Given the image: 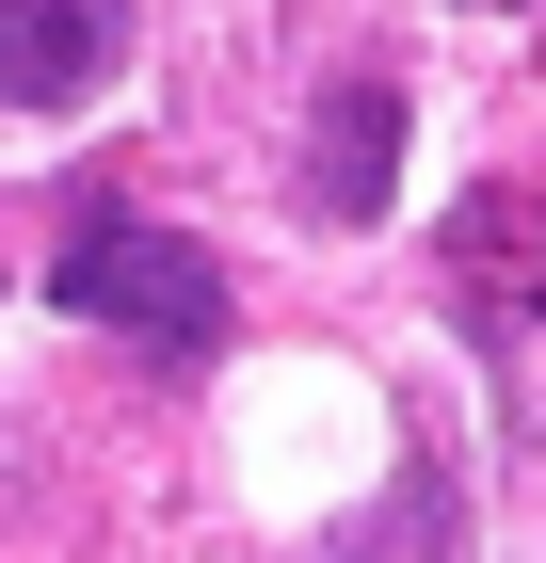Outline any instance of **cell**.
<instances>
[{"label":"cell","instance_id":"cell-1","mask_svg":"<svg viewBox=\"0 0 546 563\" xmlns=\"http://www.w3.org/2000/svg\"><path fill=\"white\" fill-rule=\"evenodd\" d=\"M48 290L81 306V322H113V339H145V354H225L210 242H177V225H145V210H81L65 258H48Z\"/></svg>","mask_w":546,"mask_h":563},{"label":"cell","instance_id":"cell-2","mask_svg":"<svg viewBox=\"0 0 546 563\" xmlns=\"http://www.w3.org/2000/svg\"><path fill=\"white\" fill-rule=\"evenodd\" d=\"M129 65V0H0V113H81Z\"/></svg>","mask_w":546,"mask_h":563},{"label":"cell","instance_id":"cell-3","mask_svg":"<svg viewBox=\"0 0 546 563\" xmlns=\"http://www.w3.org/2000/svg\"><path fill=\"white\" fill-rule=\"evenodd\" d=\"M305 194H322L337 225H370L386 194H402V81H386V65H354V81L322 97V130H305Z\"/></svg>","mask_w":546,"mask_h":563}]
</instances>
